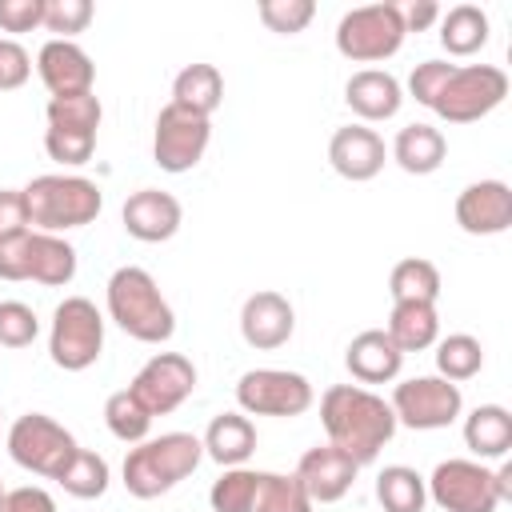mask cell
Returning <instances> with one entry per match:
<instances>
[{"label": "cell", "mask_w": 512, "mask_h": 512, "mask_svg": "<svg viewBox=\"0 0 512 512\" xmlns=\"http://www.w3.org/2000/svg\"><path fill=\"white\" fill-rule=\"evenodd\" d=\"M256 468H224L220 480H212L208 488V504L212 512H248L252 508V492H256Z\"/></svg>", "instance_id": "cell-36"}, {"label": "cell", "mask_w": 512, "mask_h": 512, "mask_svg": "<svg viewBox=\"0 0 512 512\" xmlns=\"http://www.w3.org/2000/svg\"><path fill=\"white\" fill-rule=\"evenodd\" d=\"M320 424L328 444L352 456L360 468L380 456V448L396 436V416L384 396L364 384H332L320 396Z\"/></svg>", "instance_id": "cell-1"}, {"label": "cell", "mask_w": 512, "mask_h": 512, "mask_svg": "<svg viewBox=\"0 0 512 512\" xmlns=\"http://www.w3.org/2000/svg\"><path fill=\"white\" fill-rule=\"evenodd\" d=\"M440 44L448 56H472L488 44V12L480 4H452L440 12Z\"/></svg>", "instance_id": "cell-28"}, {"label": "cell", "mask_w": 512, "mask_h": 512, "mask_svg": "<svg viewBox=\"0 0 512 512\" xmlns=\"http://www.w3.org/2000/svg\"><path fill=\"white\" fill-rule=\"evenodd\" d=\"M76 448H80L76 436L44 412H24L8 428V456L24 472L44 476V480H56L64 472V464L76 456Z\"/></svg>", "instance_id": "cell-8"}, {"label": "cell", "mask_w": 512, "mask_h": 512, "mask_svg": "<svg viewBox=\"0 0 512 512\" xmlns=\"http://www.w3.org/2000/svg\"><path fill=\"white\" fill-rule=\"evenodd\" d=\"M480 368H484V348L476 336L452 332V336L436 340V376L460 384V380H472Z\"/></svg>", "instance_id": "cell-33"}, {"label": "cell", "mask_w": 512, "mask_h": 512, "mask_svg": "<svg viewBox=\"0 0 512 512\" xmlns=\"http://www.w3.org/2000/svg\"><path fill=\"white\" fill-rule=\"evenodd\" d=\"M464 448L476 460H504L512 448V412L504 404H480L464 416Z\"/></svg>", "instance_id": "cell-22"}, {"label": "cell", "mask_w": 512, "mask_h": 512, "mask_svg": "<svg viewBox=\"0 0 512 512\" xmlns=\"http://www.w3.org/2000/svg\"><path fill=\"white\" fill-rule=\"evenodd\" d=\"M388 340L408 356V352H424L440 340V312L436 304H420V300H400L392 304L388 312V324H384Z\"/></svg>", "instance_id": "cell-24"}, {"label": "cell", "mask_w": 512, "mask_h": 512, "mask_svg": "<svg viewBox=\"0 0 512 512\" xmlns=\"http://www.w3.org/2000/svg\"><path fill=\"white\" fill-rule=\"evenodd\" d=\"M104 424H108V432H112L120 444H140V440H148L152 416H148V408H144L128 388H120V392H112V396L104 400Z\"/></svg>", "instance_id": "cell-35"}, {"label": "cell", "mask_w": 512, "mask_h": 512, "mask_svg": "<svg viewBox=\"0 0 512 512\" xmlns=\"http://www.w3.org/2000/svg\"><path fill=\"white\" fill-rule=\"evenodd\" d=\"M392 416L396 424L412 428V432H436V428H448L460 412H464V396H460V384L444 380V376H412V380H400L392 388Z\"/></svg>", "instance_id": "cell-9"}, {"label": "cell", "mask_w": 512, "mask_h": 512, "mask_svg": "<svg viewBox=\"0 0 512 512\" xmlns=\"http://www.w3.org/2000/svg\"><path fill=\"white\" fill-rule=\"evenodd\" d=\"M384 160H388V148H384V140H380L376 128L344 124L328 140V164L336 168V176H344L352 184H364V180L380 176Z\"/></svg>", "instance_id": "cell-18"}, {"label": "cell", "mask_w": 512, "mask_h": 512, "mask_svg": "<svg viewBox=\"0 0 512 512\" xmlns=\"http://www.w3.org/2000/svg\"><path fill=\"white\" fill-rule=\"evenodd\" d=\"M36 76L44 80V88L52 96H76V92H92L96 64L76 40H56L52 36L36 52Z\"/></svg>", "instance_id": "cell-19"}, {"label": "cell", "mask_w": 512, "mask_h": 512, "mask_svg": "<svg viewBox=\"0 0 512 512\" xmlns=\"http://www.w3.org/2000/svg\"><path fill=\"white\" fill-rule=\"evenodd\" d=\"M376 500L384 512H424L428 504V484L416 468L408 464H388L376 476Z\"/></svg>", "instance_id": "cell-29"}, {"label": "cell", "mask_w": 512, "mask_h": 512, "mask_svg": "<svg viewBox=\"0 0 512 512\" xmlns=\"http://www.w3.org/2000/svg\"><path fill=\"white\" fill-rule=\"evenodd\" d=\"M444 156H448V140H444V132L432 128V124H408V128H400L396 140H392V160H396L408 176H428V172H436V168L444 164Z\"/></svg>", "instance_id": "cell-25"}, {"label": "cell", "mask_w": 512, "mask_h": 512, "mask_svg": "<svg viewBox=\"0 0 512 512\" xmlns=\"http://www.w3.org/2000/svg\"><path fill=\"white\" fill-rule=\"evenodd\" d=\"M344 104H348L360 120H368V124L392 120V116L400 112V104H404V88H400V80H396L392 72H384V68H360V72H352L348 84H344Z\"/></svg>", "instance_id": "cell-20"}, {"label": "cell", "mask_w": 512, "mask_h": 512, "mask_svg": "<svg viewBox=\"0 0 512 512\" xmlns=\"http://www.w3.org/2000/svg\"><path fill=\"white\" fill-rule=\"evenodd\" d=\"M32 76V56L20 40L12 36H0V92H16L24 88Z\"/></svg>", "instance_id": "cell-42"}, {"label": "cell", "mask_w": 512, "mask_h": 512, "mask_svg": "<svg viewBox=\"0 0 512 512\" xmlns=\"http://www.w3.org/2000/svg\"><path fill=\"white\" fill-rule=\"evenodd\" d=\"M296 332V312L288 304V296L264 288V292H252L240 308V336L248 348L256 352H272V348H284Z\"/></svg>", "instance_id": "cell-14"}, {"label": "cell", "mask_w": 512, "mask_h": 512, "mask_svg": "<svg viewBox=\"0 0 512 512\" xmlns=\"http://www.w3.org/2000/svg\"><path fill=\"white\" fill-rule=\"evenodd\" d=\"M204 460V444L192 432H164L152 440H140L128 448L124 456V488L136 500H156L164 492H172L180 480H188L196 472V464Z\"/></svg>", "instance_id": "cell-3"}, {"label": "cell", "mask_w": 512, "mask_h": 512, "mask_svg": "<svg viewBox=\"0 0 512 512\" xmlns=\"http://www.w3.org/2000/svg\"><path fill=\"white\" fill-rule=\"evenodd\" d=\"M208 140H212V120L208 116L164 104L160 116H156V128H152V160H156V168H164L172 176L192 172L204 160Z\"/></svg>", "instance_id": "cell-10"}, {"label": "cell", "mask_w": 512, "mask_h": 512, "mask_svg": "<svg viewBox=\"0 0 512 512\" xmlns=\"http://www.w3.org/2000/svg\"><path fill=\"white\" fill-rule=\"evenodd\" d=\"M92 24L88 0H44V28L56 32V40H72Z\"/></svg>", "instance_id": "cell-40"}, {"label": "cell", "mask_w": 512, "mask_h": 512, "mask_svg": "<svg viewBox=\"0 0 512 512\" xmlns=\"http://www.w3.org/2000/svg\"><path fill=\"white\" fill-rule=\"evenodd\" d=\"M452 68H456V64H448V60H424V64H416L412 76H408V96H412L416 104L432 108V100L440 96V88H444V80L452 76Z\"/></svg>", "instance_id": "cell-41"}, {"label": "cell", "mask_w": 512, "mask_h": 512, "mask_svg": "<svg viewBox=\"0 0 512 512\" xmlns=\"http://www.w3.org/2000/svg\"><path fill=\"white\" fill-rule=\"evenodd\" d=\"M256 12H260V20H264L268 32H276V36H296V32H304V28L312 24L316 4H312V0H260Z\"/></svg>", "instance_id": "cell-37"}, {"label": "cell", "mask_w": 512, "mask_h": 512, "mask_svg": "<svg viewBox=\"0 0 512 512\" xmlns=\"http://www.w3.org/2000/svg\"><path fill=\"white\" fill-rule=\"evenodd\" d=\"M428 500L444 512H496V488H492V468L484 460H440L432 468Z\"/></svg>", "instance_id": "cell-12"}, {"label": "cell", "mask_w": 512, "mask_h": 512, "mask_svg": "<svg viewBox=\"0 0 512 512\" xmlns=\"http://www.w3.org/2000/svg\"><path fill=\"white\" fill-rule=\"evenodd\" d=\"M200 444H204V456H212L220 468H240L256 452V424L244 412H220L212 416Z\"/></svg>", "instance_id": "cell-23"}, {"label": "cell", "mask_w": 512, "mask_h": 512, "mask_svg": "<svg viewBox=\"0 0 512 512\" xmlns=\"http://www.w3.org/2000/svg\"><path fill=\"white\" fill-rule=\"evenodd\" d=\"M48 128H60V132H92L100 128L104 120V108H100V96L96 92H76V96H52L48 108Z\"/></svg>", "instance_id": "cell-34"}, {"label": "cell", "mask_w": 512, "mask_h": 512, "mask_svg": "<svg viewBox=\"0 0 512 512\" xmlns=\"http://www.w3.org/2000/svg\"><path fill=\"white\" fill-rule=\"evenodd\" d=\"M40 336V320L24 300H0V348H28Z\"/></svg>", "instance_id": "cell-38"}, {"label": "cell", "mask_w": 512, "mask_h": 512, "mask_svg": "<svg viewBox=\"0 0 512 512\" xmlns=\"http://www.w3.org/2000/svg\"><path fill=\"white\" fill-rule=\"evenodd\" d=\"M344 364H348L352 380H360V384H392L404 368V352L388 340L384 328H364L344 348Z\"/></svg>", "instance_id": "cell-21"}, {"label": "cell", "mask_w": 512, "mask_h": 512, "mask_svg": "<svg viewBox=\"0 0 512 512\" xmlns=\"http://www.w3.org/2000/svg\"><path fill=\"white\" fill-rule=\"evenodd\" d=\"M28 248H32V228L12 232L0 240V280H28Z\"/></svg>", "instance_id": "cell-43"}, {"label": "cell", "mask_w": 512, "mask_h": 512, "mask_svg": "<svg viewBox=\"0 0 512 512\" xmlns=\"http://www.w3.org/2000/svg\"><path fill=\"white\" fill-rule=\"evenodd\" d=\"M316 504L308 500L304 484L284 472H260L256 476V492H252V508L248 512H312Z\"/></svg>", "instance_id": "cell-31"}, {"label": "cell", "mask_w": 512, "mask_h": 512, "mask_svg": "<svg viewBox=\"0 0 512 512\" xmlns=\"http://www.w3.org/2000/svg\"><path fill=\"white\" fill-rule=\"evenodd\" d=\"M28 228V208L20 188H0V240Z\"/></svg>", "instance_id": "cell-46"}, {"label": "cell", "mask_w": 512, "mask_h": 512, "mask_svg": "<svg viewBox=\"0 0 512 512\" xmlns=\"http://www.w3.org/2000/svg\"><path fill=\"white\" fill-rule=\"evenodd\" d=\"M220 100H224V76H220L216 64H204V60H200V64H188V68L176 72V80H172V100H168V104L212 120V112L220 108Z\"/></svg>", "instance_id": "cell-26"}, {"label": "cell", "mask_w": 512, "mask_h": 512, "mask_svg": "<svg viewBox=\"0 0 512 512\" xmlns=\"http://www.w3.org/2000/svg\"><path fill=\"white\" fill-rule=\"evenodd\" d=\"M356 472H360V464L352 456H344L340 448H332V444L308 448L300 456V464H296V480L304 484V492H308L312 504H336V500H344L352 492V484H356Z\"/></svg>", "instance_id": "cell-15"}, {"label": "cell", "mask_w": 512, "mask_h": 512, "mask_svg": "<svg viewBox=\"0 0 512 512\" xmlns=\"http://www.w3.org/2000/svg\"><path fill=\"white\" fill-rule=\"evenodd\" d=\"M120 220H124V232L140 244H164L180 232V220H184V208L172 192H160V188H140L124 200L120 208Z\"/></svg>", "instance_id": "cell-16"}, {"label": "cell", "mask_w": 512, "mask_h": 512, "mask_svg": "<svg viewBox=\"0 0 512 512\" xmlns=\"http://www.w3.org/2000/svg\"><path fill=\"white\" fill-rule=\"evenodd\" d=\"M104 304H108V316L116 320V328L128 332L140 344H164L176 332L172 304L164 300V292L152 280V272H144L136 264H124V268H116L108 276Z\"/></svg>", "instance_id": "cell-2"}, {"label": "cell", "mask_w": 512, "mask_h": 512, "mask_svg": "<svg viewBox=\"0 0 512 512\" xmlns=\"http://www.w3.org/2000/svg\"><path fill=\"white\" fill-rule=\"evenodd\" d=\"M492 488H496V500L508 504L512 500V464L504 460L500 468H492Z\"/></svg>", "instance_id": "cell-48"}, {"label": "cell", "mask_w": 512, "mask_h": 512, "mask_svg": "<svg viewBox=\"0 0 512 512\" xmlns=\"http://www.w3.org/2000/svg\"><path fill=\"white\" fill-rule=\"evenodd\" d=\"M0 512H56V500L40 484H20V488H4Z\"/></svg>", "instance_id": "cell-45"}, {"label": "cell", "mask_w": 512, "mask_h": 512, "mask_svg": "<svg viewBox=\"0 0 512 512\" xmlns=\"http://www.w3.org/2000/svg\"><path fill=\"white\" fill-rule=\"evenodd\" d=\"M104 352V316L88 296H64L52 312L48 356L64 372H84Z\"/></svg>", "instance_id": "cell-5"}, {"label": "cell", "mask_w": 512, "mask_h": 512, "mask_svg": "<svg viewBox=\"0 0 512 512\" xmlns=\"http://www.w3.org/2000/svg\"><path fill=\"white\" fill-rule=\"evenodd\" d=\"M456 224L468 236H500L512 228V188L504 180H476L456 196Z\"/></svg>", "instance_id": "cell-17"}, {"label": "cell", "mask_w": 512, "mask_h": 512, "mask_svg": "<svg viewBox=\"0 0 512 512\" xmlns=\"http://www.w3.org/2000/svg\"><path fill=\"white\" fill-rule=\"evenodd\" d=\"M400 20H404V32H424L432 24H440V4L432 0H412L400 8Z\"/></svg>", "instance_id": "cell-47"}, {"label": "cell", "mask_w": 512, "mask_h": 512, "mask_svg": "<svg viewBox=\"0 0 512 512\" xmlns=\"http://www.w3.org/2000/svg\"><path fill=\"white\" fill-rule=\"evenodd\" d=\"M0 28L4 32L44 28V0H0Z\"/></svg>", "instance_id": "cell-44"}, {"label": "cell", "mask_w": 512, "mask_h": 512, "mask_svg": "<svg viewBox=\"0 0 512 512\" xmlns=\"http://www.w3.org/2000/svg\"><path fill=\"white\" fill-rule=\"evenodd\" d=\"M108 480H112V472H108V460L100 456V452H88V448H76V456L64 464V472L56 476V484L68 492V496H76V500H96V496H104L108 492Z\"/></svg>", "instance_id": "cell-32"}, {"label": "cell", "mask_w": 512, "mask_h": 512, "mask_svg": "<svg viewBox=\"0 0 512 512\" xmlns=\"http://www.w3.org/2000/svg\"><path fill=\"white\" fill-rule=\"evenodd\" d=\"M400 4H364L340 16L336 24V52L352 64H380L400 52L404 44Z\"/></svg>", "instance_id": "cell-6"}, {"label": "cell", "mask_w": 512, "mask_h": 512, "mask_svg": "<svg viewBox=\"0 0 512 512\" xmlns=\"http://www.w3.org/2000/svg\"><path fill=\"white\" fill-rule=\"evenodd\" d=\"M388 292H392V304H400V300L436 304L440 300V268L424 256H404V260L392 264Z\"/></svg>", "instance_id": "cell-30"}, {"label": "cell", "mask_w": 512, "mask_h": 512, "mask_svg": "<svg viewBox=\"0 0 512 512\" xmlns=\"http://www.w3.org/2000/svg\"><path fill=\"white\" fill-rule=\"evenodd\" d=\"M508 96V76L496 64H456L444 80L440 96L432 100V112L448 124H472L496 112Z\"/></svg>", "instance_id": "cell-7"}, {"label": "cell", "mask_w": 512, "mask_h": 512, "mask_svg": "<svg viewBox=\"0 0 512 512\" xmlns=\"http://www.w3.org/2000/svg\"><path fill=\"white\" fill-rule=\"evenodd\" d=\"M76 276V248L64 236L36 232L32 228V248H28V280L44 288H64Z\"/></svg>", "instance_id": "cell-27"}, {"label": "cell", "mask_w": 512, "mask_h": 512, "mask_svg": "<svg viewBox=\"0 0 512 512\" xmlns=\"http://www.w3.org/2000/svg\"><path fill=\"white\" fill-rule=\"evenodd\" d=\"M44 152L64 164V168H80L92 160L96 152V136L92 132H60V128H44Z\"/></svg>", "instance_id": "cell-39"}, {"label": "cell", "mask_w": 512, "mask_h": 512, "mask_svg": "<svg viewBox=\"0 0 512 512\" xmlns=\"http://www.w3.org/2000/svg\"><path fill=\"white\" fill-rule=\"evenodd\" d=\"M196 388V364L184 352H156L128 384V392L148 408V416L176 412Z\"/></svg>", "instance_id": "cell-13"}, {"label": "cell", "mask_w": 512, "mask_h": 512, "mask_svg": "<svg viewBox=\"0 0 512 512\" xmlns=\"http://www.w3.org/2000/svg\"><path fill=\"white\" fill-rule=\"evenodd\" d=\"M20 192H24V208H28V228L52 232V236L92 224L104 208L100 184L88 176H68V172L36 176Z\"/></svg>", "instance_id": "cell-4"}, {"label": "cell", "mask_w": 512, "mask_h": 512, "mask_svg": "<svg viewBox=\"0 0 512 512\" xmlns=\"http://www.w3.org/2000/svg\"><path fill=\"white\" fill-rule=\"evenodd\" d=\"M236 404L244 416H300L312 408V384L288 368H252L236 380Z\"/></svg>", "instance_id": "cell-11"}, {"label": "cell", "mask_w": 512, "mask_h": 512, "mask_svg": "<svg viewBox=\"0 0 512 512\" xmlns=\"http://www.w3.org/2000/svg\"><path fill=\"white\" fill-rule=\"evenodd\" d=\"M0 496H4V480H0Z\"/></svg>", "instance_id": "cell-49"}]
</instances>
